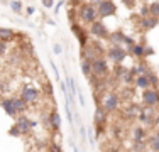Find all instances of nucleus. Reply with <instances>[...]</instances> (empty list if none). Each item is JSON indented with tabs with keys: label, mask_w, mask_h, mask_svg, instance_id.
I'll use <instances>...</instances> for the list:
<instances>
[{
	"label": "nucleus",
	"mask_w": 159,
	"mask_h": 152,
	"mask_svg": "<svg viewBox=\"0 0 159 152\" xmlns=\"http://www.w3.org/2000/svg\"><path fill=\"white\" fill-rule=\"evenodd\" d=\"M141 15H142V19H147V17H151V9H149V5H147V3H142Z\"/></svg>",
	"instance_id": "nucleus-25"
},
{
	"label": "nucleus",
	"mask_w": 159,
	"mask_h": 152,
	"mask_svg": "<svg viewBox=\"0 0 159 152\" xmlns=\"http://www.w3.org/2000/svg\"><path fill=\"white\" fill-rule=\"evenodd\" d=\"M156 135H157V137H159V128H157V134H156Z\"/></svg>",
	"instance_id": "nucleus-39"
},
{
	"label": "nucleus",
	"mask_w": 159,
	"mask_h": 152,
	"mask_svg": "<svg viewBox=\"0 0 159 152\" xmlns=\"http://www.w3.org/2000/svg\"><path fill=\"white\" fill-rule=\"evenodd\" d=\"M71 30H73V34L78 37L81 47L85 49V47H86V42H88V37H86V34H85V30H83V27H80L78 24H71Z\"/></svg>",
	"instance_id": "nucleus-11"
},
{
	"label": "nucleus",
	"mask_w": 159,
	"mask_h": 152,
	"mask_svg": "<svg viewBox=\"0 0 159 152\" xmlns=\"http://www.w3.org/2000/svg\"><path fill=\"white\" fill-rule=\"evenodd\" d=\"M52 49H54V54H61V52H63V46L61 44H54V46H52Z\"/></svg>",
	"instance_id": "nucleus-27"
},
{
	"label": "nucleus",
	"mask_w": 159,
	"mask_h": 152,
	"mask_svg": "<svg viewBox=\"0 0 159 152\" xmlns=\"http://www.w3.org/2000/svg\"><path fill=\"white\" fill-rule=\"evenodd\" d=\"M0 105L3 106V110H5V113L7 115H10V117H14V118H16V117L19 115V113L16 112V108H14V105H12V101H10V98H3L2 101H0Z\"/></svg>",
	"instance_id": "nucleus-15"
},
{
	"label": "nucleus",
	"mask_w": 159,
	"mask_h": 152,
	"mask_svg": "<svg viewBox=\"0 0 159 152\" xmlns=\"http://www.w3.org/2000/svg\"><path fill=\"white\" fill-rule=\"evenodd\" d=\"M88 140H90V144H93V140H95V137H93V130H92V128L88 130Z\"/></svg>",
	"instance_id": "nucleus-30"
},
{
	"label": "nucleus",
	"mask_w": 159,
	"mask_h": 152,
	"mask_svg": "<svg viewBox=\"0 0 159 152\" xmlns=\"http://www.w3.org/2000/svg\"><path fill=\"white\" fill-rule=\"evenodd\" d=\"M154 125H156V127L159 128V115H156V117H154Z\"/></svg>",
	"instance_id": "nucleus-35"
},
{
	"label": "nucleus",
	"mask_w": 159,
	"mask_h": 152,
	"mask_svg": "<svg viewBox=\"0 0 159 152\" xmlns=\"http://www.w3.org/2000/svg\"><path fill=\"white\" fill-rule=\"evenodd\" d=\"M63 5H64V2H59L58 5H56V10H59V9H61V7H63Z\"/></svg>",
	"instance_id": "nucleus-36"
},
{
	"label": "nucleus",
	"mask_w": 159,
	"mask_h": 152,
	"mask_svg": "<svg viewBox=\"0 0 159 152\" xmlns=\"http://www.w3.org/2000/svg\"><path fill=\"white\" fill-rule=\"evenodd\" d=\"M49 152H63V150L59 149V145H58V144H52V145L49 147Z\"/></svg>",
	"instance_id": "nucleus-29"
},
{
	"label": "nucleus",
	"mask_w": 159,
	"mask_h": 152,
	"mask_svg": "<svg viewBox=\"0 0 159 152\" xmlns=\"http://www.w3.org/2000/svg\"><path fill=\"white\" fill-rule=\"evenodd\" d=\"M76 14H78V19L81 22H85V24H95L97 22V19H98V12H97V9L92 5V2H83V3H80V9L76 10Z\"/></svg>",
	"instance_id": "nucleus-1"
},
{
	"label": "nucleus",
	"mask_w": 159,
	"mask_h": 152,
	"mask_svg": "<svg viewBox=\"0 0 159 152\" xmlns=\"http://www.w3.org/2000/svg\"><path fill=\"white\" fill-rule=\"evenodd\" d=\"M130 51H132V56H135V58H142V56H146V54H144L146 49H144L141 44H134L130 47Z\"/></svg>",
	"instance_id": "nucleus-20"
},
{
	"label": "nucleus",
	"mask_w": 159,
	"mask_h": 152,
	"mask_svg": "<svg viewBox=\"0 0 159 152\" xmlns=\"http://www.w3.org/2000/svg\"><path fill=\"white\" fill-rule=\"evenodd\" d=\"M95 125L97 127H103L105 123H107V113H105V110L102 108V106H97V112H95Z\"/></svg>",
	"instance_id": "nucleus-14"
},
{
	"label": "nucleus",
	"mask_w": 159,
	"mask_h": 152,
	"mask_svg": "<svg viewBox=\"0 0 159 152\" xmlns=\"http://www.w3.org/2000/svg\"><path fill=\"white\" fill-rule=\"evenodd\" d=\"M137 105H129L127 108H125V117L127 118H130V120H134L135 118V115H137Z\"/></svg>",
	"instance_id": "nucleus-21"
},
{
	"label": "nucleus",
	"mask_w": 159,
	"mask_h": 152,
	"mask_svg": "<svg viewBox=\"0 0 159 152\" xmlns=\"http://www.w3.org/2000/svg\"><path fill=\"white\" fill-rule=\"evenodd\" d=\"M135 86L142 88L144 91L149 90V88H151V81H149V78H147V76H137V78H135Z\"/></svg>",
	"instance_id": "nucleus-18"
},
{
	"label": "nucleus",
	"mask_w": 159,
	"mask_h": 152,
	"mask_svg": "<svg viewBox=\"0 0 159 152\" xmlns=\"http://www.w3.org/2000/svg\"><path fill=\"white\" fill-rule=\"evenodd\" d=\"M49 123H51V127L54 132H58L59 128H61V117H59L58 112H52L51 115H49Z\"/></svg>",
	"instance_id": "nucleus-17"
},
{
	"label": "nucleus",
	"mask_w": 159,
	"mask_h": 152,
	"mask_svg": "<svg viewBox=\"0 0 159 152\" xmlns=\"http://www.w3.org/2000/svg\"><path fill=\"white\" fill-rule=\"evenodd\" d=\"M76 95H78V98H80V105H81V106H85V98H83L81 91H80V93H76Z\"/></svg>",
	"instance_id": "nucleus-31"
},
{
	"label": "nucleus",
	"mask_w": 159,
	"mask_h": 152,
	"mask_svg": "<svg viewBox=\"0 0 159 152\" xmlns=\"http://www.w3.org/2000/svg\"><path fill=\"white\" fill-rule=\"evenodd\" d=\"M7 44L5 42H0V56H3V54H7Z\"/></svg>",
	"instance_id": "nucleus-28"
},
{
	"label": "nucleus",
	"mask_w": 159,
	"mask_h": 152,
	"mask_svg": "<svg viewBox=\"0 0 159 152\" xmlns=\"http://www.w3.org/2000/svg\"><path fill=\"white\" fill-rule=\"evenodd\" d=\"M154 117H156L154 108H144L139 112V120L144 125H154Z\"/></svg>",
	"instance_id": "nucleus-9"
},
{
	"label": "nucleus",
	"mask_w": 159,
	"mask_h": 152,
	"mask_svg": "<svg viewBox=\"0 0 159 152\" xmlns=\"http://www.w3.org/2000/svg\"><path fill=\"white\" fill-rule=\"evenodd\" d=\"M71 147H73V152H78V147H76V145H75V144H73V142H71Z\"/></svg>",
	"instance_id": "nucleus-38"
},
{
	"label": "nucleus",
	"mask_w": 159,
	"mask_h": 152,
	"mask_svg": "<svg viewBox=\"0 0 159 152\" xmlns=\"http://www.w3.org/2000/svg\"><path fill=\"white\" fill-rule=\"evenodd\" d=\"M125 5H127V7H134L135 2H125Z\"/></svg>",
	"instance_id": "nucleus-37"
},
{
	"label": "nucleus",
	"mask_w": 159,
	"mask_h": 152,
	"mask_svg": "<svg viewBox=\"0 0 159 152\" xmlns=\"http://www.w3.org/2000/svg\"><path fill=\"white\" fill-rule=\"evenodd\" d=\"M10 134H12L14 137H19V135H20V134H22V132H20V128H19V127H17V125H14V127H12V128H10Z\"/></svg>",
	"instance_id": "nucleus-26"
},
{
	"label": "nucleus",
	"mask_w": 159,
	"mask_h": 152,
	"mask_svg": "<svg viewBox=\"0 0 159 152\" xmlns=\"http://www.w3.org/2000/svg\"><path fill=\"white\" fill-rule=\"evenodd\" d=\"M16 125L20 128L22 134H29V132H31V128L36 127V122H34V120H29L27 117H19Z\"/></svg>",
	"instance_id": "nucleus-10"
},
{
	"label": "nucleus",
	"mask_w": 159,
	"mask_h": 152,
	"mask_svg": "<svg viewBox=\"0 0 159 152\" xmlns=\"http://www.w3.org/2000/svg\"><path fill=\"white\" fill-rule=\"evenodd\" d=\"M92 5L97 9L98 17H107L115 14V3L113 2H92Z\"/></svg>",
	"instance_id": "nucleus-4"
},
{
	"label": "nucleus",
	"mask_w": 159,
	"mask_h": 152,
	"mask_svg": "<svg viewBox=\"0 0 159 152\" xmlns=\"http://www.w3.org/2000/svg\"><path fill=\"white\" fill-rule=\"evenodd\" d=\"M17 36V32L14 29H7V27H0V42H12L14 37Z\"/></svg>",
	"instance_id": "nucleus-12"
},
{
	"label": "nucleus",
	"mask_w": 159,
	"mask_h": 152,
	"mask_svg": "<svg viewBox=\"0 0 159 152\" xmlns=\"http://www.w3.org/2000/svg\"><path fill=\"white\" fill-rule=\"evenodd\" d=\"M43 5L46 7V9H51V7L54 5V2H51V0H48V2H43Z\"/></svg>",
	"instance_id": "nucleus-32"
},
{
	"label": "nucleus",
	"mask_w": 159,
	"mask_h": 152,
	"mask_svg": "<svg viewBox=\"0 0 159 152\" xmlns=\"http://www.w3.org/2000/svg\"><path fill=\"white\" fill-rule=\"evenodd\" d=\"M149 147L154 152H159V137L157 135H151L149 137Z\"/></svg>",
	"instance_id": "nucleus-22"
},
{
	"label": "nucleus",
	"mask_w": 159,
	"mask_h": 152,
	"mask_svg": "<svg viewBox=\"0 0 159 152\" xmlns=\"http://www.w3.org/2000/svg\"><path fill=\"white\" fill-rule=\"evenodd\" d=\"M81 71H83V74L85 76H92V61H88V59H83L81 61Z\"/></svg>",
	"instance_id": "nucleus-19"
},
{
	"label": "nucleus",
	"mask_w": 159,
	"mask_h": 152,
	"mask_svg": "<svg viewBox=\"0 0 159 152\" xmlns=\"http://www.w3.org/2000/svg\"><path fill=\"white\" fill-rule=\"evenodd\" d=\"M92 74L98 76V78L108 74L107 59H103V58H95V59H93V61H92Z\"/></svg>",
	"instance_id": "nucleus-3"
},
{
	"label": "nucleus",
	"mask_w": 159,
	"mask_h": 152,
	"mask_svg": "<svg viewBox=\"0 0 159 152\" xmlns=\"http://www.w3.org/2000/svg\"><path fill=\"white\" fill-rule=\"evenodd\" d=\"M80 135H81L83 139L86 137V130H85V127H81V125H80Z\"/></svg>",
	"instance_id": "nucleus-33"
},
{
	"label": "nucleus",
	"mask_w": 159,
	"mask_h": 152,
	"mask_svg": "<svg viewBox=\"0 0 159 152\" xmlns=\"http://www.w3.org/2000/svg\"><path fill=\"white\" fill-rule=\"evenodd\" d=\"M22 7H24V3H22V2H10V9H12L16 14L22 12Z\"/></svg>",
	"instance_id": "nucleus-24"
},
{
	"label": "nucleus",
	"mask_w": 159,
	"mask_h": 152,
	"mask_svg": "<svg viewBox=\"0 0 159 152\" xmlns=\"http://www.w3.org/2000/svg\"><path fill=\"white\" fill-rule=\"evenodd\" d=\"M10 101H12V105H14V108H16L17 113L25 112V108H27V103H25L20 96H10Z\"/></svg>",
	"instance_id": "nucleus-16"
},
{
	"label": "nucleus",
	"mask_w": 159,
	"mask_h": 152,
	"mask_svg": "<svg viewBox=\"0 0 159 152\" xmlns=\"http://www.w3.org/2000/svg\"><path fill=\"white\" fill-rule=\"evenodd\" d=\"M142 101L147 108H154L156 105H159V91L154 88H149L142 93Z\"/></svg>",
	"instance_id": "nucleus-5"
},
{
	"label": "nucleus",
	"mask_w": 159,
	"mask_h": 152,
	"mask_svg": "<svg viewBox=\"0 0 159 152\" xmlns=\"http://www.w3.org/2000/svg\"><path fill=\"white\" fill-rule=\"evenodd\" d=\"M107 56H108V58H110L112 61H115V63L119 64V63H122V61L125 59L127 52H125V49L120 47V46H113L112 49H108Z\"/></svg>",
	"instance_id": "nucleus-7"
},
{
	"label": "nucleus",
	"mask_w": 159,
	"mask_h": 152,
	"mask_svg": "<svg viewBox=\"0 0 159 152\" xmlns=\"http://www.w3.org/2000/svg\"><path fill=\"white\" fill-rule=\"evenodd\" d=\"M149 9H151V15H152V17H156L157 20H159V2L149 3Z\"/></svg>",
	"instance_id": "nucleus-23"
},
{
	"label": "nucleus",
	"mask_w": 159,
	"mask_h": 152,
	"mask_svg": "<svg viewBox=\"0 0 159 152\" xmlns=\"http://www.w3.org/2000/svg\"><path fill=\"white\" fill-rule=\"evenodd\" d=\"M90 32H92L95 37H100V39H107L108 37V30L103 25V22H100V20H97L95 24L90 25Z\"/></svg>",
	"instance_id": "nucleus-8"
},
{
	"label": "nucleus",
	"mask_w": 159,
	"mask_h": 152,
	"mask_svg": "<svg viewBox=\"0 0 159 152\" xmlns=\"http://www.w3.org/2000/svg\"><path fill=\"white\" fill-rule=\"evenodd\" d=\"M132 139H134V144H144V140H147V132L141 127H135L132 130Z\"/></svg>",
	"instance_id": "nucleus-13"
},
{
	"label": "nucleus",
	"mask_w": 159,
	"mask_h": 152,
	"mask_svg": "<svg viewBox=\"0 0 159 152\" xmlns=\"http://www.w3.org/2000/svg\"><path fill=\"white\" fill-rule=\"evenodd\" d=\"M119 103H120L119 95H117L115 91H108V93H105L103 101H102L100 106L105 110V113H113V112H117V108H119Z\"/></svg>",
	"instance_id": "nucleus-2"
},
{
	"label": "nucleus",
	"mask_w": 159,
	"mask_h": 152,
	"mask_svg": "<svg viewBox=\"0 0 159 152\" xmlns=\"http://www.w3.org/2000/svg\"><path fill=\"white\" fill-rule=\"evenodd\" d=\"M39 96H41V90L34 88V86H24V90L20 93V98L25 103H34V101H37Z\"/></svg>",
	"instance_id": "nucleus-6"
},
{
	"label": "nucleus",
	"mask_w": 159,
	"mask_h": 152,
	"mask_svg": "<svg viewBox=\"0 0 159 152\" xmlns=\"http://www.w3.org/2000/svg\"><path fill=\"white\" fill-rule=\"evenodd\" d=\"M36 10H34V7H27V15H32Z\"/></svg>",
	"instance_id": "nucleus-34"
}]
</instances>
